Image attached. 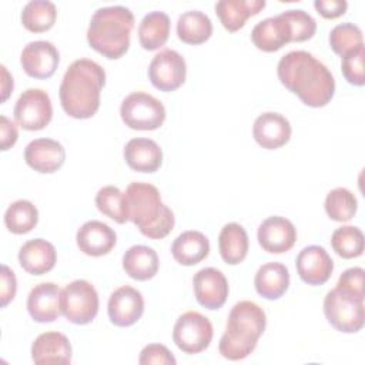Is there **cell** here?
Masks as SVG:
<instances>
[{"label": "cell", "mask_w": 365, "mask_h": 365, "mask_svg": "<svg viewBox=\"0 0 365 365\" xmlns=\"http://www.w3.org/2000/svg\"><path fill=\"white\" fill-rule=\"evenodd\" d=\"M277 74L282 86L309 107L327 106L335 94V78L311 53L294 50L281 57Z\"/></svg>", "instance_id": "cell-1"}, {"label": "cell", "mask_w": 365, "mask_h": 365, "mask_svg": "<svg viewBox=\"0 0 365 365\" xmlns=\"http://www.w3.org/2000/svg\"><path fill=\"white\" fill-rule=\"evenodd\" d=\"M106 84L104 68L90 58H78L66 70L58 97L67 115L78 120L93 117L100 107L101 88Z\"/></svg>", "instance_id": "cell-2"}, {"label": "cell", "mask_w": 365, "mask_h": 365, "mask_svg": "<svg viewBox=\"0 0 365 365\" xmlns=\"http://www.w3.org/2000/svg\"><path fill=\"white\" fill-rule=\"evenodd\" d=\"M127 221H131L143 235L151 240L167 237L175 224L173 211L161 201L157 187L148 182H131L125 192Z\"/></svg>", "instance_id": "cell-3"}, {"label": "cell", "mask_w": 365, "mask_h": 365, "mask_svg": "<svg viewBox=\"0 0 365 365\" xmlns=\"http://www.w3.org/2000/svg\"><path fill=\"white\" fill-rule=\"evenodd\" d=\"M265 325L267 317L258 304L252 301L237 302L230 311L225 332L220 339V354L230 361L247 358L255 349Z\"/></svg>", "instance_id": "cell-4"}, {"label": "cell", "mask_w": 365, "mask_h": 365, "mask_svg": "<svg viewBox=\"0 0 365 365\" xmlns=\"http://www.w3.org/2000/svg\"><path fill=\"white\" fill-rule=\"evenodd\" d=\"M133 27L134 14L128 7H101L91 16L87 41L90 47L101 56L115 60L127 53Z\"/></svg>", "instance_id": "cell-5"}, {"label": "cell", "mask_w": 365, "mask_h": 365, "mask_svg": "<svg viewBox=\"0 0 365 365\" xmlns=\"http://www.w3.org/2000/svg\"><path fill=\"white\" fill-rule=\"evenodd\" d=\"M123 123L133 130H157L165 120V107L154 96L144 91L128 94L120 106Z\"/></svg>", "instance_id": "cell-6"}, {"label": "cell", "mask_w": 365, "mask_h": 365, "mask_svg": "<svg viewBox=\"0 0 365 365\" xmlns=\"http://www.w3.org/2000/svg\"><path fill=\"white\" fill-rule=\"evenodd\" d=\"M98 294L86 279H74L61 289V314L76 325L90 324L98 312Z\"/></svg>", "instance_id": "cell-7"}, {"label": "cell", "mask_w": 365, "mask_h": 365, "mask_svg": "<svg viewBox=\"0 0 365 365\" xmlns=\"http://www.w3.org/2000/svg\"><path fill=\"white\" fill-rule=\"evenodd\" d=\"M211 321L200 312L188 311L180 315L174 324L173 341L180 351L188 355L205 351L212 341Z\"/></svg>", "instance_id": "cell-8"}, {"label": "cell", "mask_w": 365, "mask_h": 365, "mask_svg": "<svg viewBox=\"0 0 365 365\" xmlns=\"http://www.w3.org/2000/svg\"><path fill=\"white\" fill-rule=\"evenodd\" d=\"M324 314L328 322L341 332L354 334L364 327V301L356 299L336 288L324 298Z\"/></svg>", "instance_id": "cell-9"}, {"label": "cell", "mask_w": 365, "mask_h": 365, "mask_svg": "<svg viewBox=\"0 0 365 365\" xmlns=\"http://www.w3.org/2000/svg\"><path fill=\"white\" fill-rule=\"evenodd\" d=\"M13 115L16 123L27 131L43 130L53 117L50 96L41 88H27L14 104Z\"/></svg>", "instance_id": "cell-10"}, {"label": "cell", "mask_w": 365, "mask_h": 365, "mask_svg": "<svg viewBox=\"0 0 365 365\" xmlns=\"http://www.w3.org/2000/svg\"><path fill=\"white\" fill-rule=\"evenodd\" d=\"M187 76L184 57L171 48L157 53L148 66V78L160 91H174L180 88Z\"/></svg>", "instance_id": "cell-11"}, {"label": "cell", "mask_w": 365, "mask_h": 365, "mask_svg": "<svg viewBox=\"0 0 365 365\" xmlns=\"http://www.w3.org/2000/svg\"><path fill=\"white\" fill-rule=\"evenodd\" d=\"M20 63L27 76L44 80L54 74L60 63V54L53 43L36 40L24 46L20 56Z\"/></svg>", "instance_id": "cell-12"}, {"label": "cell", "mask_w": 365, "mask_h": 365, "mask_svg": "<svg viewBox=\"0 0 365 365\" xmlns=\"http://www.w3.org/2000/svg\"><path fill=\"white\" fill-rule=\"evenodd\" d=\"M107 312L115 327H131L144 312V298L138 289L123 285L110 295Z\"/></svg>", "instance_id": "cell-13"}, {"label": "cell", "mask_w": 365, "mask_h": 365, "mask_svg": "<svg viewBox=\"0 0 365 365\" xmlns=\"http://www.w3.org/2000/svg\"><path fill=\"white\" fill-rule=\"evenodd\" d=\"M192 288L197 302L208 309L221 308L228 297V281L225 275L212 267L195 272Z\"/></svg>", "instance_id": "cell-14"}, {"label": "cell", "mask_w": 365, "mask_h": 365, "mask_svg": "<svg viewBox=\"0 0 365 365\" xmlns=\"http://www.w3.org/2000/svg\"><path fill=\"white\" fill-rule=\"evenodd\" d=\"M257 238L264 251L284 254L294 247L297 241V228L288 218L272 215L259 224Z\"/></svg>", "instance_id": "cell-15"}, {"label": "cell", "mask_w": 365, "mask_h": 365, "mask_svg": "<svg viewBox=\"0 0 365 365\" xmlns=\"http://www.w3.org/2000/svg\"><path fill=\"white\" fill-rule=\"evenodd\" d=\"M297 272L308 285L325 284L334 271V261L324 247L308 245L297 255Z\"/></svg>", "instance_id": "cell-16"}, {"label": "cell", "mask_w": 365, "mask_h": 365, "mask_svg": "<svg viewBox=\"0 0 365 365\" xmlns=\"http://www.w3.org/2000/svg\"><path fill=\"white\" fill-rule=\"evenodd\" d=\"M291 124L279 113L267 111L259 114L252 125L254 140L267 150H277L291 138Z\"/></svg>", "instance_id": "cell-17"}, {"label": "cell", "mask_w": 365, "mask_h": 365, "mask_svg": "<svg viewBox=\"0 0 365 365\" xmlns=\"http://www.w3.org/2000/svg\"><path fill=\"white\" fill-rule=\"evenodd\" d=\"M24 160L34 171L51 174L64 164L66 151L64 147L53 138H36L27 144Z\"/></svg>", "instance_id": "cell-18"}, {"label": "cell", "mask_w": 365, "mask_h": 365, "mask_svg": "<svg viewBox=\"0 0 365 365\" xmlns=\"http://www.w3.org/2000/svg\"><path fill=\"white\" fill-rule=\"evenodd\" d=\"M60 298L61 289L57 284L41 282L30 291L27 297V311L36 322H53L61 314Z\"/></svg>", "instance_id": "cell-19"}, {"label": "cell", "mask_w": 365, "mask_h": 365, "mask_svg": "<svg viewBox=\"0 0 365 365\" xmlns=\"http://www.w3.org/2000/svg\"><path fill=\"white\" fill-rule=\"evenodd\" d=\"M77 247L81 252L90 257H101L108 254L115 242V231L106 222L91 220L84 222L76 234Z\"/></svg>", "instance_id": "cell-20"}, {"label": "cell", "mask_w": 365, "mask_h": 365, "mask_svg": "<svg viewBox=\"0 0 365 365\" xmlns=\"http://www.w3.org/2000/svg\"><path fill=\"white\" fill-rule=\"evenodd\" d=\"M71 352L68 338L57 331L40 334L31 345V359L37 365L70 364Z\"/></svg>", "instance_id": "cell-21"}, {"label": "cell", "mask_w": 365, "mask_h": 365, "mask_svg": "<svg viewBox=\"0 0 365 365\" xmlns=\"http://www.w3.org/2000/svg\"><path fill=\"white\" fill-rule=\"evenodd\" d=\"M251 40L258 50L267 53L278 51L291 41L289 24L281 14L267 17L254 26Z\"/></svg>", "instance_id": "cell-22"}, {"label": "cell", "mask_w": 365, "mask_h": 365, "mask_svg": "<svg viewBox=\"0 0 365 365\" xmlns=\"http://www.w3.org/2000/svg\"><path fill=\"white\" fill-rule=\"evenodd\" d=\"M57 261L54 245L43 238H34L24 242L19 251L21 268L31 275H43L51 271Z\"/></svg>", "instance_id": "cell-23"}, {"label": "cell", "mask_w": 365, "mask_h": 365, "mask_svg": "<svg viewBox=\"0 0 365 365\" xmlns=\"http://www.w3.org/2000/svg\"><path fill=\"white\" fill-rule=\"evenodd\" d=\"M127 165L138 173H155L163 164V150L151 138H131L124 147Z\"/></svg>", "instance_id": "cell-24"}, {"label": "cell", "mask_w": 365, "mask_h": 365, "mask_svg": "<svg viewBox=\"0 0 365 365\" xmlns=\"http://www.w3.org/2000/svg\"><path fill=\"white\" fill-rule=\"evenodd\" d=\"M265 7V0H220L215 3V13L228 31H238L245 21Z\"/></svg>", "instance_id": "cell-25"}, {"label": "cell", "mask_w": 365, "mask_h": 365, "mask_svg": "<svg viewBox=\"0 0 365 365\" xmlns=\"http://www.w3.org/2000/svg\"><path fill=\"white\" fill-rule=\"evenodd\" d=\"M171 254L178 264L191 267L208 257L210 241L200 231H184L174 240L171 245Z\"/></svg>", "instance_id": "cell-26"}, {"label": "cell", "mask_w": 365, "mask_h": 365, "mask_svg": "<svg viewBox=\"0 0 365 365\" xmlns=\"http://www.w3.org/2000/svg\"><path fill=\"white\" fill-rule=\"evenodd\" d=\"M254 285L262 298L278 299L289 287V271L281 262H267L258 268Z\"/></svg>", "instance_id": "cell-27"}, {"label": "cell", "mask_w": 365, "mask_h": 365, "mask_svg": "<svg viewBox=\"0 0 365 365\" xmlns=\"http://www.w3.org/2000/svg\"><path fill=\"white\" fill-rule=\"evenodd\" d=\"M160 261L157 252L147 245H133L123 257V268L125 274L137 281H147L158 272Z\"/></svg>", "instance_id": "cell-28"}, {"label": "cell", "mask_w": 365, "mask_h": 365, "mask_svg": "<svg viewBox=\"0 0 365 365\" xmlns=\"http://www.w3.org/2000/svg\"><path fill=\"white\" fill-rule=\"evenodd\" d=\"M248 235L242 225L228 222L222 227L218 237V250L224 262L237 265L242 262L248 254Z\"/></svg>", "instance_id": "cell-29"}, {"label": "cell", "mask_w": 365, "mask_h": 365, "mask_svg": "<svg viewBox=\"0 0 365 365\" xmlns=\"http://www.w3.org/2000/svg\"><path fill=\"white\" fill-rule=\"evenodd\" d=\"M171 21L164 11H150L138 26V40L144 50L153 51L163 47L170 36Z\"/></svg>", "instance_id": "cell-30"}, {"label": "cell", "mask_w": 365, "mask_h": 365, "mask_svg": "<svg viewBox=\"0 0 365 365\" xmlns=\"http://www.w3.org/2000/svg\"><path fill=\"white\" fill-rule=\"evenodd\" d=\"M212 34L210 17L200 10L184 11L177 20V36L187 44H202Z\"/></svg>", "instance_id": "cell-31"}, {"label": "cell", "mask_w": 365, "mask_h": 365, "mask_svg": "<svg viewBox=\"0 0 365 365\" xmlns=\"http://www.w3.org/2000/svg\"><path fill=\"white\" fill-rule=\"evenodd\" d=\"M21 24L31 33H43L50 30L57 19L54 3L47 0L29 1L21 11Z\"/></svg>", "instance_id": "cell-32"}, {"label": "cell", "mask_w": 365, "mask_h": 365, "mask_svg": "<svg viewBox=\"0 0 365 365\" xmlns=\"http://www.w3.org/2000/svg\"><path fill=\"white\" fill-rule=\"evenodd\" d=\"M38 222V211L31 201L17 200L4 212L6 228L13 234H27Z\"/></svg>", "instance_id": "cell-33"}, {"label": "cell", "mask_w": 365, "mask_h": 365, "mask_svg": "<svg viewBox=\"0 0 365 365\" xmlns=\"http://www.w3.org/2000/svg\"><path fill=\"white\" fill-rule=\"evenodd\" d=\"M331 247L341 258L361 257L364 252V234L358 227L342 225L332 232Z\"/></svg>", "instance_id": "cell-34"}, {"label": "cell", "mask_w": 365, "mask_h": 365, "mask_svg": "<svg viewBox=\"0 0 365 365\" xmlns=\"http://www.w3.org/2000/svg\"><path fill=\"white\" fill-rule=\"evenodd\" d=\"M324 207L331 220L345 222L356 214L358 201L348 188L338 187L327 194Z\"/></svg>", "instance_id": "cell-35"}, {"label": "cell", "mask_w": 365, "mask_h": 365, "mask_svg": "<svg viewBox=\"0 0 365 365\" xmlns=\"http://www.w3.org/2000/svg\"><path fill=\"white\" fill-rule=\"evenodd\" d=\"M96 205L100 212L114 220L115 222L124 224L127 221L125 197L118 187L106 185L100 188L96 194Z\"/></svg>", "instance_id": "cell-36"}, {"label": "cell", "mask_w": 365, "mask_h": 365, "mask_svg": "<svg viewBox=\"0 0 365 365\" xmlns=\"http://www.w3.org/2000/svg\"><path fill=\"white\" fill-rule=\"evenodd\" d=\"M329 44L335 54L344 56L364 44L362 31L354 23H341L331 30Z\"/></svg>", "instance_id": "cell-37"}, {"label": "cell", "mask_w": 365, "mask_h": 365, "mask_svg": "<svg viewBox=\"0 0 365 365\" xmlns=\"http://www.w3.org/2000/svg\"><path fill=\"white\" fill-rule=\"evenodd\" d=\"M281 16L289 24L291 41H307L314 37L317 31V23L311 14L304 10H287Z\"/></svg>", "instance_id": "cell-38"}, {"label": "cell", "mask_w": 365, "mask_h": 365, "mask_svg": "<svg viewBox=\"0 0 365 365\" xmlns=\"http://www.w3.org/2000/svg\"><path fill=\"white\" fill-rule=\"evenodd\" d=\"M364 58H365L364 44H361L359 47H356L352 51L342 56L341 71H342L345 80L352 86L362 87L365 84Z\"/></svg>", "instance_id": "cell-39"}, {"label": "cell", "mask_w": 365, "mask_h": 365, "mask_svg": "<svg viewBox=\"0 0 365 365\" xmlns=\"http://www.w3.org/2000/svg\"><path fill=\"white\" fill-rule=\"evenodd\" d=\"M364 269L361 267H352L345 269L336 282V289L348 294L356 299H362L365 297V291H364Z\"/></svg>", "instance_id": "cell-40"}, {"label": "cell", "mask_w": 365, "mask_h": 365, "mask_svg": "<svg viewBox=\"0 0 365 365\" xmlns=\"http://www.w3.org/2000/svg\"><path fill=\"white\" fill-rule=\"evenodd\" d=\"M175 358L165 345L148 344L145 345L138 358L140 365H175Z\"/></svg>", "instance_id": "cell-41"}, {"label": "cell", "mask_w": 365, "mask_h": 365, "mask_svg": "<svg viewBox=\"0 0 365 365\" xmlns=\"http://www.w3.org/2000/svg\"><path fill=\"white\" fill-rule=\"evenodd\" d=\"M0 299H1V307H6L9 302H11L16 297L17 291V281L14 272L7 267L1 265V274H0Z\"/></svg>", "instance_id": "cell-42"}, {"label": "cell", "mask_w": 365, "mask_h": 365, "mask_svg": "<svg viewBox=\"0 0 365 365\" xmlns=\"http://www.w3.org/2000/svg\"><path fill=\"white\" fill-rule=\"evenodd\" d=\"M314 7L324 19H336L345 14L348 3L345 0H317Z\"/></svg>", "instance_id": "cell-43"}, {"label": "cell", "mask_w": 365, "mask_h": 365, "mask_svg": "<svg viewBox=\"0 0 365 365\" xmlns=\"http://www.w3.org/2000/svg\"><path fill=\"white\" fill-rule=\"evenodd\" d=\"M19 138V133L16 125L9 120L6 115H0V140H1V150L6 151L16 144Z\"/></svg>", "instance_id": "cell-44"}, {"label": "cell", "mask_w": 365, "mask_h": 365, "mask_svg": "<svg viewBox=\"0 0 365 365\" xmlns=\"http://www.w3.org/2000/svg\"><path fill=\"white\" fill-rule=\"evenodd\" d=\"M1 74H3V81H1L3 96H1V101H6L9 94L13 91V77H10V74L7 73L4 66H1Z\"/></svg>", "instance_id": "cell-45"}]
</instances>
